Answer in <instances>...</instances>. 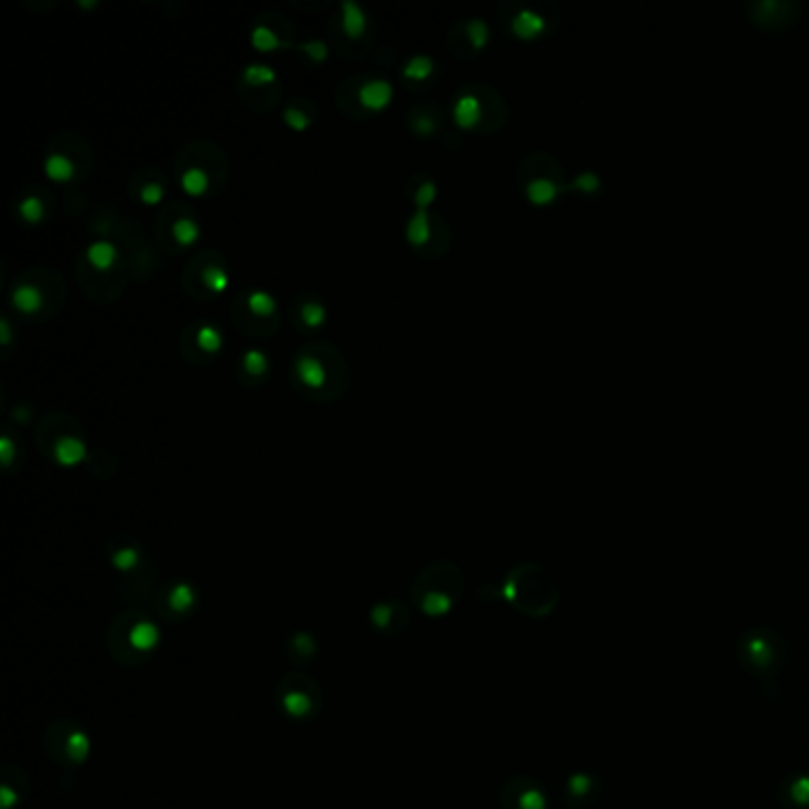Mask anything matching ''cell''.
Listing matches in <instances>:
<instances>
[{"instance_id":"obj_1","label":"cell","mask_w":809,"mask_h":809,"mask_svg":"<svg viewBox=\"0 0 809 809\" xmlns=\"http://www.w3.org/2000/svg\"><path fill=\"white\" fill-rule=\"evenodd\" d=\"M162 632L157 620L140 608H129L107 624L105 646L107 653L121 667H140L155 655Z\"/></svg>"},{"instance_id":"obj_2","label":"cell","mask_w":809,"mask_h":809,"mask_svg":"<svg viewBox=\"0 0 809 809\" xmlns=\"http://www.w3.org/2000/svg\"><path fill=\"white\" fill-rule=\"evenodd\" d=\"M409 594L420 615L430 617V620L447 617L461 603L465 594V577L458 565L439 560L413 579Z\"/></svg>"},{"instance_id":"obj_3","label":"cell","mask_w":809,"mask_h":809,"mask_svg":"<svg viewBox=\"0 0 809 809\" xmlns=\"http://www.w3.org/2000/svg\"><path fill=\"white\" fill-rule=\"evenodd\" d=\"M501 594L518 613L534 620L549 617L558 605V586L537 563L518 565L508 572Z\"/></svg>"},{"instance_id":"obj_4","label":"cell","mask_w":809,"mask_h":809,"mask_svg":"<svg viewBox=\"0 0 809 809\" xmlns=\"http://www.w3.org/2000/svg\"><path fill=\"white\" fill-rule=\"evenodd\" d=\"M738 662L755 677H774L786 665V641L772 629H748L736 646Z\"/></svg>"},{"instance_id":"obj_5","label":"cell","mask_w":809,"mask_h":809,"mask_svg":"<svg viewBox=\"0 0 809 809\" xmlns=\"http://www.w3.org/2000/svg\"><path fill=\"white\" fill-rule=\"evenodd\" d=\"M43 748L50 760L60 764L62 769H79L91 757L93 741L79 722L62 717L50 722L43 731Z\"/></svg>"},{"instance_id":"obj_6","label":"cell","mask_w":809,"mask_h":809,"mask_svg":"<svg viewBox=\"0 0 809 809\" xmlns=\"http://www.w3.org/2000/svg\"><path fill=\"white\" fill-rule=\"evenodd\" d=\"M273 698L278 710L295 722H309L323 710L321 684L307 672H290L280 677Z\"/></svg>"},{"instance_id":"obj_7","label":"cell","mask_w":809,"mask_h":809,"mask_svg":"<svg viewBox=\"0 0 809 809\" xmlns=\"http://www.w3.org/2000/svg\"><path fill=\"white\" fill-rule=\"evenodd\" d=\"M152 608L159 617L169 622H183L188 617H193V613L200 605V594H197L195 584L188 582V579H169V582L157 584L155 594L150 598Z\"/></svg>"},{"instance_id":"obj_8","label":"cell","mask_w":809,"mask_h":809,"mask_svg":"<svg viewBox=\"0 0 809 809\" xmlns=\"http://www.w3.org/2000/svg\"><path fill=\"white\" fill-rule=\"evenodd\" d=\"M501 807L503 809H549V798H546L544 786L534 781L532 776L518 774L511 776L501 788Z\"/></svg>"},{"instance_id":"obj_9","label":"cell","mask_w":809,"mask_h":809,"mask_svg":"<svg viewBox=\"0 0 809 809\" xmlns=\"http://www.w3.org/2000/svg\"><path fill=\"white\" fill-rule=\"evenodd\" d=\"M373 629L382 636H401L411 624V610L404 601L397 598H385L378 601L371 610Z\"/></svg>"},{"instance_id":"obj_10","label":"cell","mask_w":809,"mask_h":809,"mask_svg":"<svg viewBox=\"0 0 809 809\" xmlns=\"http://www.w3.org/2000/svg\"><path fill=\"white\" fill-rule=\"evenodd\" d=\"M31 791V781L27 772L17 764H5L3 779H0V805L3 809H15L27 800Z\"/></svg>"},{"instance_id":"obj_11","label":"cell","mask_w":809,"mask_h":809,"mask_svg":"<svg viewBox=\"0 0 809 809\" xmlns=\"http://www.w3.org/2000/svg\"><path fill=\"white\" fill-rule=\"evenodd\" d=\"M750 15L757 24H767V27H786L798 19L800 5L786 3V0H762V3L750 5Z\"/></svg>"},{"instance_id":"obj_12","label":"cell","mask_w":809,"mask_h":809,"mask_svg":"<svg viewBox=\"0 0 809 809\" xmlns=\"http://www.w3.org/2000/svg\"><path fill=\"white\" fill-rule=\"evenodd\" d=\"M598 795H601V783H598L596 776L577 772L568 776V781H565V802L570 807L594 805Z\"/></svg>"},{"instance_id":"obj_13","label":"cell","mask_w":809,"mask_h":809,"mask_svg":"<svg viewBox=\"0 0 809 809\" xmlns=\"http://www.w3.org/2000/svg\"><path fill=\"white\" fill-rule=\"evenodd\" d=\"M285 655H288V660L297 667H304L309 665V662H314L318 655L316 636L309 632L290 634L288 641H285Z\"/></svg>"},{"instance_id":"obj_14","label":"cell","mask_w":809,"mask_h":809,"mask_svg":"<svg viewBox=\"0 0 809 809\" xmlns=\"http://www.w3.org/2000/svg\"><path fill=\"white\" fill-rule=\"evenodd\" d=\"M394 98V86L387 79H368L366 84L359 88V100L366 110L382 112Z\"/></svg>"},{"instance_id":"obj_15","label":"cell","mask_w":809,"mask_h":809,"mask_svg":"<svg viewBox=\"0 0 809 809\" xmlns=\"http://www.w3.org/2000/svg\"><path fill=\"white\" fill-rule=\"evenodd\" d=\"M546 27H549V19L541 15L539 10H532V8L518 10L511 19L513 34L522 38V41H532V38L544 34Z\"/></svg>"},{"instance_id":"obj_16","label":"cell","mask_w":809,"mask_h":809,"mask_svg":"<svg viewBox=\"0 0 809 809\" xmlns=\"http://www.w3.org/2000/svg\"><path fill=\"white\" fill-rule=\"evenodd\" d=\"M783 809H809V776L795 774L781 788Z\"/></svg>"},{"instance_id":"obj_17","label":"cell","mask_w":809,"mask_h":809,"mask_svg":"<svg viewBox=\"0 0 809 809\" xmlns=\"http://www.w3.org/2000/svg\"><path fill=\"white\" fill-rule=\"evenodd\" d=\"M451 114H454V121L461 126V129H465V131L475 129L482 119V100L473 93H463L461 98L454 103V110H451Z\"/></svg>"},{"instance_id":"obj_18","label":"cell","mask_w":809,"mask_h":809,"mask_svg":"<svg viewBox=\"0 0 809 809\" xmlns=\"http://www.w3.org/2000/svg\"><path fill=\"white\" fill-rule=\"evenodd\" d=\"M563 190V183L553 176H534L525 186V195L532 205H549Z\"/></svg>"},{"instance_id":"obj_19","label":"cell","mask_w":809,"mask_h":809,"mask_svg":"<svg viewBox=\"0 0 809 809\" xmlns=\"http://www.w3.org/2000/svg\"><path fill=\"white\" fill-rule=\"evenodd\" d=\"M295 373H297V378L309 387V390H321V387L326 385V378H328L326 366H323L316 356H309V354L299 356V359L295 361Z\"/></svg>"},{"instance_id":"obj_20","label":"cell","mask_w":809,"mask_h":809,"mask_svg":"<svg viewBox=\"0 0 809 809\" xmlns=\"http://www.w3.org/2000/svg\"><path fill=\"white\" fill-rule=\"evenodd\" d=\"M53 454H55L57 463L65 465V468H72V465H79L88 456V447L81 437L67 435V437L57 439Z\"/></svg>"},{"instance_id":"obj_21","label":"cell","mask_w":809,"mask_h":809,"mask_svg":"<svg viewBox=\"0 0 809 809\" xmlns=\"http://www.w3.org/2000/svg\"><path fill=\"white\" fill-rule=\"evenodd\" d=\"M10 299H12V307H15L19 314H36V311L43 307V292H41V288H36V285H31V283L15 285Z\"/></svg>"},{"instance_id":"obj_22","label":"cell","mask_w":809,"mask_h":809,"mask_svg":"<svg viewBox=\"0 0 809 809\" xmlns=\"http://www.w3.org/2000/svg\"><path fill=\"white\" fill-rule=\"evenodd\" d=\"M342 27L349 38H361L368 29V15L354 0H345L342 3Z\"/></svg>"},{"instance_id":"obj_23","label":"cell","mask_w":809,"mask_h":809,"mask_svg":"<svg viewBox=\"0 0 809 809\" xmlns=\"http://www.w3.org/2000/svg\"><path fill=\"white\" fill-rule=\"evenodd\" d=\"M86 259L98 271H107L117 261V247L110 240H95L86 247Z\"/></svg>"},{"instance_id":"obj_24","label":"cell","mask_w":809,"mask_h":809,"mask_svg":"<svg viewBox=\"0 0 809 809\" xmlns=\"http://www.w3.org/2000/svg\"><path fill=\"white\" fill-rule=\"evenodd\" d=\"M250 43L257 50H261V53H271V50L290 46V43L285 41V38H280L276 31H273L271 27H266V24H257V27L252 29Z\"/></svg>"},{"instance_id":"obj_25","label":"cell","mask_w":809,"mask_h":809,"mask_svg":"<svg viewBox=\"0 0 809 809\" xmlns=\"http://www.w3.org/2000/svg\"><path fill=\"white\" fill-rule=\"evenodd\" d=\"M406 238H409L411 245H425L430 240V216L428 209H416L411 214L409 226H406Z\"/></svg>"},{"instance_id":"obj_26","label":"cell","mask_w":809,"mask_h":809,"mask_svg":"<svg viewBox=\"0 0 809 809\" xmlns=\"http://www.w3.org/2000/svg\"><path fill=\"white\" fill-rule=\"evenodd\" d=\"M43 171H46L50 181L65 183L74 176V164L69 157L60 155V152H53V155H48L46 162H43Z\"/></svg>"},{"instance_id":"obj_27","label":"cell","mask_w":809,"mask_h":809,"mask_svg":"<svg viewBox=\"0 0 809 809\" xmlns=\"http://www.w3.org/2000/svg\"><path fill=\"white\" fill-rule=\"evenodd\" d=\"M171 233H174V240L178 242V245L190 247L200 240L202 228L193 219V216H178V219L174 221V226H171Z\"/></svg>"},{"instance_id":"obj_28","label":"cell","mask_w":809,"mask_h":809,"mask_svg":"<svg viewBox=\"0 0 809 809\" xmlns=\"http://www.w3.org/2000/svg\"><path fill=\"white\" fill-rule=\"evenodd\" d=\"M181 188L190 197H200L209 188V174L202 167H188L181 174Z\"/></svg>"},{"instance_id":"obj_29","label":"cell","mask_w":809,"mask_h":809,"mask_svg":"<svg viewBox=\"0 0 809 809\" xmlns=\"http://www.w3.org/2000/svg\"><path fill=\"white\" fill-rule=\"evenodd\" d=\"M247 307L254 316L269 318L278 311V299L269 290H252L250 297H247Z\"/></svg>"},{"instance_id":"obj_30","label":"cell","mask_w":809,"mask_h":809,"mask_svg":"<svg viewBox=\"0 0 809 809\" xmlns=\"http://www.w3.org/2000/svg\"><path fill=\"white\" fill-rule=\"evenodd\" d=\"M195 342H197V347L202 349V352L216 354L221 347H224V335H221V330L216 326H212V323H205V326L197 328Z\"/></svg>"},{"instance_id":"obj_31","label":"cell","mask_w":809,"mask_h":809,"mask_svg":"<svg viewBox=\"0 0 809 809\" xmlns=\"http://www.w3.org/2000/svg\"><path fill=\"white\" fill-rule=\"evenodd\" d=\"M432 69H435V62H432V57L420 53V55L409 57V62L404 65V76H406V79H413V81H425L432 74Z\"/></svg>"},{"instance_id":"obj_32","label":"cell","mask_w":809,"mask_h":809,"mask_svg":"<svg viewBox=\"0 0 809 809\" xmlns=\"http://www.w3.org/2000/svg\"><path fill=\"white\" fill-rule=\"evenodd\" d=\"M242 76H245V81L250 86H266V84H273L278 74L273 67L261 65V62H254V65H247L245 69H242Z\"/></svg>"},{"instance_id":"obj_33","label":"cell","mask_w":809,"mask_h":809,"mask_svg":"<svg viewBox=\"0 0 809 809\" xmlns=\"http://www.w3.org/2000/svg\"><path fill=\"white\" fill-rule=\"evenodd\" d=\"M19 216H22L27 224H38L46 216V205H43L41 197L27 195L22 202H19Z\"/></svg>"},{"instance_id":"obj_34","label":"cell","mask_w":809,"mask_h":809,"mask_svg":"<svg viewBox=\"0 0 809 809\" xmlns=\"http://www.w3.org/2000/svg\"><path fill=\"white\" fill-rule=\"evenodd\" d=\"M242 366H245V371L254 375V378H259V375L269 371V356L261 352V349H247V352L242 354Z\"/></svg>"},{"instance_id":"obj_35","label":"cell","mask_w":809,"mask_h":809,"mask_svg":"<svg viewBox=\"0 0 809 809\" xmlns=\"http://www.w3.org/2000/svg\"><path fill=\"white\" fill-rule=\"evenodd\" d=\"M465 34H468L470 46H473L475 50H480V48L487 46L489 27H487V22H484V19H480V17L468 19V24H465Z\"/></svg>"},{"instance_id":"obj_36","label":"cell","mask_w":809,"mask_h":809,"mask_svg":"<svg viewBox=\"0 0 809 809\" xmlns=\"http://www.w3.org/2000/svg\"><path fill=\"white\" fill-rule=\"evenodd\" d=\"M302 321L307 323L309 328H321L323 323L328 321V309L326 304L321 302H307L302 307Z\"/></svg>"},{"instance_id":"obj_37","label":"cell","mask_w":809,"mask_h":809,"mask_svg":"<svg viewBox=\"0 0 809 809\" xmlns=\"http://www.w3.org/2000/svg\"><path fill=\"white\" fill-rule=\"evenodd\" d=\"M228 273L226 269H221V266H207L205 271H202V283L207 285L212 292H224L228 288Z\"/></svg>"},{"instance_id":"obj_38","label":"cell","mask_w":809,"mask_h":809,"mask_svg":"<svg viewBox=\"0 0 809 809\" xmlns=\"http://www.w3.org/2000/svg\"><path fill=\"white\" fill-rule=\"evenodd\" d=\"M437 200V183L435 181H423L413 195V202H416V209H430L432 202Z\"/></svg>"},{"instance_id":"obj_39","label":"cell","mask_w":809,"mask_h":809,"mask_svg":"<svg viewBox=\"0 0 809 809\" xmlns=\"http://www.w3.org/2000/svg\"><path fill=\"white\" fill-rule=\"evenodd\" d=\"M283 119H285V124H288L290 129H295V131H307L309 126H311V117H309V114L304 112V110H299V107H295V105L285 107Z\"/></svg>"},{"instance_id":"obj_40","label":"cell","mask_w":809,"mask_h":809,"mask_svg":"<svg viewBox=\"0 0 809 809\" xmlns=\"http://www.w3.org/2000/svg\"><path fill=\"white\" fill-rule=\"evenodd\" d=\"M304 50V53H307L311 60L314 62H326L328 60V55H330V48H328V43L326 41H321V38H314V41H307V43H302V46H299Z\"/></svg>"},{"instance_id":"obj_41","label":"cell","mask_w":809,"mask_h":809,"mask_svg":"<svg viewBox=\"0 0 809 809\" xmlns=\"http://www.w3.org/2000/svg\"><path fill=\"white\" fill-rule=\"evenodd\" d=\"M162 197H164V186L159 181H150L140 188V200H143L145 205H159Z\"/></svg>"},{"instance_id":"obj_42","label":"cell","mask_w":809,"mask_h":809,"mask_svg":"<svg viewBox=\"0 0 809 809\" xmlns=\"http://www.w3.org/2000/svg\"><path fill=\"white\" fill-rule=\"evenodd\" d=\"M0 461H3V465H10L15 461V442H12V437H0Z\"/></svg>"},{"instance_id":"obj_43","label":"cell","mask_w":809,"mask_h":809,"mask_svg":"<svg viewBox=\"0 0 809 809\" xmlns=\"http://www.w3.org/2000/svg\"><path fill=\"white\" fill-rule=\"evenodd\" d=\"M413 126H416V131L420 133V136H432V133H435V121H432L430 117H418Z\"/></svg>"},{"instance_id":"obj_44","label":"cell","mask_w":809,"mask_h":809,"mask_svg":"<svg viewBox=\"0 0 809 809\" xmlns=\"http://www.w3.org/2000/svg\"><path fill=\"white\" fill-rule=\"evenodd\" d=\"M10 340H12L10 321L8 318H3V321H0V342H3V345H10Z\"/></svg>"},{"instance_id":"obj_45","label":"cell","mask_w":809,"mask_h":809,"mask_svg":"<svg viewBox=\"0 0 809 809\" xmlns=\"http://www.w3.org/2000/svg\"><path fill=\"white\" fill-rule=\"evenodd\" d=\"M12 418L19 420V423H27V420L31 418V411L27 409V406H15V409H12Z\"/></svg>"},{"instance_id":"obj_46","label":"cell","mask_w":809,"mask_h":809,"mask_svg":"<svg viewBox=\"0 0 809 809\" xmlns=\"http://www.w3.org/2000/svg\"><path fill=\"white\" fill-rule=\"evenodd\" d=\"M76 5H79V8L91 10V8H98V0H76Z\"/></svg>"}]
</instances>
